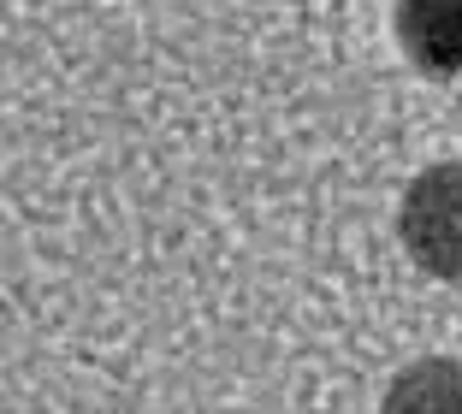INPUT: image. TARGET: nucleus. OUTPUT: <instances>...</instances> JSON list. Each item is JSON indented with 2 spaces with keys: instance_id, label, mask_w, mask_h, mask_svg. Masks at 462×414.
Listing matches in <instances>:
<instances>
[{
  "instance_id": "obj_2",
  "label": "nucleus",
  "mask_w": 462,
  "mask_h": 414,
  "mask_svg": "<svg viewBox=\"0 0 462 414\" xmlns=\"http://www.w3.org/2000/svg\"><path fill=\"white\" fill-rule=\"evenodd\" d=\"M397 36L421 71H439V78L462 71V6L409 0V6H397Z\"/></svg>"
},
{
  "instance_id": "obj_3",
  "label": "nucleus",
  "mask_w": 462,
  "mask_h": 414,
  "mask_svg": "<svg viewBox=\"0 0 462 414\" xmlns=\"http://www.w3.org/2000/svg\"><path fill=\"white\" fill-rule=\"evenodd\" d=\"M380 414H462V361L457 355L409 361L392 379Z\"/></svg>"
},
{
  "instance_id": "obj_1",
  "label": "nucleus",
  "mask_w": 462,
  "mask_h": 414,
  "mask_svg": "<svg viewBox=\"0 0 462 414\" xmlns=\"http://www.w3.org/2000/svg\"><path fill=\"white\" fill-rule=\"evenodd\" d=\"M397 237L415 254V267H427L445 284H462V161L433 166L403 189Z\"/></svg>"
}]
</instances>
